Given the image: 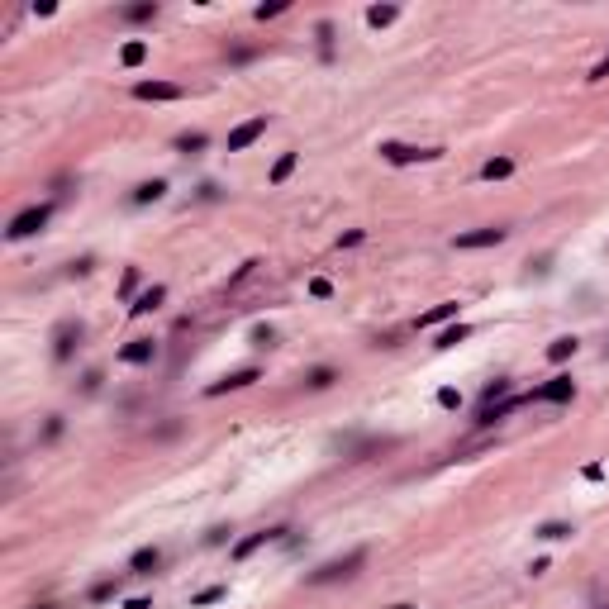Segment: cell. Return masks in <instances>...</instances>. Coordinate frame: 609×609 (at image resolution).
I'll list each match as a JSON object with an SVG mask.
<instances>
[{"mask_svg": "<svg viewBox=\"0 0 609 609\" xmlns=\"http://www.w3.org/2000/svg\"><path fill=\"white\" fill-rule=\"evenodd\" d=\"M158 561H162L158 547H138L133 561H128V571H133V576H153V571H158Z\"/></svg>", "mask_w": 609, "mask_h": 609, "instance_id": "12", "label": "cell"}, {"mask_svg": "<svg viewBox=\"0 0 609 609\" xmlns=\"http://www.w3.org/2000/svg\"><path fill=\"white\" fill-rule=\"evenodd\" d=\"M43 609H57V605H43Z\"/></svg>", "mask_w": 609, "mask_h": 609, "instance_id": "38", "label": "cell"}, {"mask_svg": "<svg viewBox=\"0 0 609 609\" xmlns=\"http://www.w3.org/2000/svg\"><path fill=\"white\" fill-rule=\"evenodd\" d=\"M438 405H443V410H457V405H462V395H457L452 385H443V390H438Z\"/></svg>", "mask_w": 609, "mask_h": 609, "instance_id": "30", "label": "cell"}, {"mask_svg": "<svg viewBox=\"0 0 609 609\" xmlns=\"http://www.w3.org/2000/svg\"><path fill=\"white\" fill-rule=\"evenodd\" d=\"M605 77H609V53L600 57V62H595V72H591V81H605Z\"/></svg>", "mask_w": 609, "mask_h": 609, "instance_id": "34", "label": "cell"}, {"mask_svg": "<svg viewBox=\"0 0 609 609\" xmlns=\"http://www.w3.org/2000/svg\"><path fill=\"white\" fill-rule=\"evenodd\" d=\"M304 385H309V390H329V385H334V367H314L304 376Z\"/></svg>", "mask_w": 609, "mask_h": 609, "instance_id": "23", "label": "cell"}, {"mask_svg": "<svg viewBox=\"0 0 609 609\" xmlns=\"http://www.w3.org/2000/svg\"><path fill=\"white\" fill-rule=\"evenodd\" d=\"M133 96H138V100H181L186 91H181L177 81H138V86H133Z\"/></svg>", "mask_w": 609, "mask_h": 609, "instance_id": "8", "label": "cell"}, {"mask_svg": "<svg viewBox=\"0 0 609 609\" xmlns=\"http://www.w3.org/2000/svg\"><path fill=\"white\" fill-rule=\"evenodd\" d=\"M395 609H415V605H395Z\"/></svg>", "mask_w": 609, "mask_h": 609, "instance_id": "37", "label": "cell"}, {"mask_svg": "<svg viewBox=\"0 0 609 609\" xmlns=\"http://www.w3.org/2000/svg\"><path fill=\"white\" fill-rule=\"evenodd\" d=\"M505 395H510V381H490V385L481 390V410H490V405L505 400Z\"/></svg>", "mask_w": 609, "mask_h": 609, "instance_id": "24", "label": "cell"}, {"mask_svg": "<svg viewBox=\"0 0 609 609\" xmlns=\"http://www.w3.org/2000/svg\"><path fill=\"white\" fill-rule=\"evenodd\" d=\"M362 561H367V547H353V552H348V557H334V561H324L319 571H309V586H324V581H343V576H353L357 566H362Z\"/></svg>", "mask_w": 609, "mask_h": 609, "instance_id": "1", "label": "cell"}, {"mask_svg": "<svg viewBox=\"0 0 609 609\" xmlns=\"http://www.w3.org/2000/svg\"><path fill=\"white\" fill-rule=\"evenodd\" d=\"M457 314V300H443V304H433L429 314H419V329H433V324H443Z\"/></svg>", "mask_w": 609, "mask_h": 609, "instance_id": "15", "label": "cell"}, {"mask_svg": "<svg viewBox=\"0 0 609 609\" xmlns=\"http://www.w3.org/2000/svg\"><path fill=\"white\" fill-rule=\"evenodd\" d=\"M319 43H324V57L334 53V24H319Z\"/></svg>", "mask_w": 609, "mask_h": 609, "instance_id": "31", "label": "cell"}, {"mask_svg": "<svg viewBox=\"0 0 609 609\" xmlns=\"http://www.w3.org/2000/svg\"><path fill=\"white\" fill-rule=\"evenodd\" d=\"M110 595H114V581H100L96 591H91V600H110Z\"/></svg>", "mask_w": 609, "mask_h": 609, "instance_id": "33", "label": "cell"}, {"mask_svg": "<svg viewBox=\"0 0 609 609\" xmlns=\"http://www.w3.org/2000/svg\"><path fill=\"white\" fill-rule=\"evenodd\" d=\"M276 538H286V529H262V533H248V538H243L238 547H234V561H248L257 552V547L262 543H276Z\"/></svg>", "mask_w": 609, "mask_h": 609, "instance_id": "10", "label": "cell"}, {"mask_svg": "<svg viewBox=\"0 0 609 609\" xmlns=\"http://www.w3.org/2000/svg\"><path fill=\"white\" fill-rule=\"evenodd\" d=\"M510 172H514V158H490V162L481 167V177H485V181H505Z\"/></svg>", "mask_w": 609, "mask_h": 609, "instance_id": "17", "label": "cell"}, {"mask_svg": "<svg viewBox=\"0 0 609 609\" xmlns=\"http://www.w3.org/2000/svg\"><path fill=\"white\" fill-rule=\"evenodd\" d=\"M395 15H400L395 5H371V10H367V24H371V29H385V24H395Z\"/></svg>", "mask_w": 609, "mask_h": 609, "instance_id": "18", "label": "cell"}, {"mask_svg": "<svg viewBox=\"0 0 609 609\" xmlns=\"http://www.w3.org/2000/svg\"><path fill=\"white\" fill-rule=\"evenodd\" d=\"M576 338H552V348H547V357H552V362H566V357H576Z\"/></svg>", "mask_w": 609, "mask_h": 609, "instance_id": "22", "label": "cell"}, {"mask_svg": "<svg viewBox=\"0 0 609 609\" xmlns=\"http://www.w3.org/2000/svg\"><path fill=\"white\" fill-rule=\"evenodd\" d=\"M77 343H81V324L77 319H62V324H57V334H53V357L67 362V357L77 353Z\"/></svg>", "mask_w": 609, "mask_h": 609, "instance_id": "6", "label": "cell"}, {"mask_svg": "<svg viewBox=\"0 0 609 609\" xmlns=\"http://www.w3.org/2000/svg\"><path fill=\"white\" fill-rule=\"evenodd\" d=\"M177 148H181V153H200V148H205V133H181Z\"/></svg>", "mask_w": 609, "mask_h": 609, "instance_id": "27", "label": "cell"}, {"mask_svg": "<svg viewBox=\"0 0 609 609\" xmlns=\"http://www.w3.org/2000/svg\"><path fill=\"white\" fill-rule=\"evenodd\" d=\"M381 158L405 167V162H438L443 158V148H410V143H381Z\"/></svg>", "mask_w": 609, "mask_h": 609, "instance_id": "4", "label": "cell"}, {"mask_svg": "<svg viewBox=\"0 0 609 609\" xmlns=\"http://www.w3.org/2000/svg\"><path fill=\"white\" fill-rule=\"evenodd\" d=\"M162 195H167V181H143L133 191V205H148V200H162Z\"/></svg>", "mask_w": 609, "mask_h": 609, "instance_id": "20", "label": "cell"}, {"mask_svg": "<svg viewBox=\"0 0 609 609\" xmlns=\"http://www.w3.org/2000/svg\"><path fill=\"white\" fill-rule=\"evenodd\" d=\"M309 295H314V300H329V295H334V286H329L324 276H314V281H309Z\"/></svg>", "mask_w": 609, "mask_h": 609, "instance_id": "29", "label": "cell"}, {"mask_svg": "<svg viewBox=\"0 0 609 609\" xmlns=\"http://www.w3.org/2000/svg\"><path fill=\"white\" fill-rule=\"evenodd\" d=\"M253 343H257V348H272V343H276V329L257 324V329H253Z\"/></svg>", "mask_w": 609, "mask_h": 609, "instance_id": "28", "label": "cell"}, {"mask_svg": "<svg viewBox=\"0 0 609 609\" xmlns=\"http://www.w3.org/2000/svg\"><path fill=\"white\" fill-rule=\"evenodd\" d=\"M133 290H138V272L128 267V272H124V286H119V295H133Z\"/></svg>", "mask_w": 609, "mask_h": 609, "instance_id": "32", "label": "cell"}, {"mask_svg": "<svg viewBox=\"0 0 609 609\" xmlns=\"http://www.w3.org/2000/svg\"><path fill=\"white\" fill-rule=\"evenodd\" d=\"M295 162H300V153H281V158H276V167H272V186H286V177L295 172Z\"/></svg>", "mask_w": 609, "mask_h": 609, "instance_id": "16", "label": "cell"}, {"mask_svg": "<svg viewBox=\"0 0 609 609\" xmlns=\"http://www.w3.org/2000/svg\"><path fill=\"white\" fill-rule=\"evenodd\" d=\"M495 243H505V229H471V234H457L452 248L471 253V248H495Z\"/></svg>", "mask_w": 609, "mask_h": 609, "instance_id": "7", "label": "cell"}, {"mask_svg": "<svg viewBox=\"0 0 609 609\" xmlns=\"http://www.w3.org/2000/svg\"><path fill=\"white\" fill-rule=\"evenodd\" d=\"M48 219H53V209H48V205H29V209H19L15 219H10V229H5V238H10V243L33 238V234L48 224Z\"/></svg>", "mask_w": 609, "mask_h": 609, "instance_id": "2", "label": "cell"}, {"mask_svg": "<svg viewBox=\"0 0 609 609\" xmlns=\"http://www.w3.org/2000/svg\"><path fill=\"white\" fill-rule=\"evenodd\" d=\"M57 433H62V415H53V419H48V429H43V438H57Z\"/></svg>", "mask_w": 609, "mask_h": 609, "instance_id": "35", "label": "cell"}, {"mask_svg": "<svg viewBox=\"0 0 609 609\" xmlns=\"http://www.w3.org/2000/svg\"><path fill=\"white\" fill-rule=\"evenodd\" d=\"M162 300H167V290H162V286H148L143 295H138V300L128 304V309H133V314H153V309H158Z\"/></svg>", "mask_w": 609, "mask_h": 609, "instance_id": "14", "label": "cell"}, {"mask_svg": "<svg viewBox=\"0 0 609 609\" xmlns=\"http://www.w3.org/2000/svg\"><path fill=\"white\" fill-rule=\"evenodd\" d=\"M257 381V367H243V371H229V376H219V381L209 385L205 395H224V390H243V385Z\"/></svg>", "mask_w": 609, "mask_h": 609, "instance_id": "11", "label": "cell"}, {"mask_svg": "<svg viewBox=\"0 0 609 609\" xmlns=\"http://www.w3.org/2000/svg\"><path fill=\"white\" fill-rule=\"evenodd\" d=\"M158 15V5H153V0H143V5H128L124 10V19H153Z\"/></svg>", "mask_w": 609, "mask_h": 609, "instance_id": "26", "label": "cell"}, {"mask_svg": "<svg viewBox=\"0 0 609 609\" xmlns=\"http://www.w3.org/2000/svg\"><path fill=\"white\" fill-rule=\"evenodd\" d=\"M262 133H267V114H257V119H243V124L229 133V153H243V148H253Z\"/></svg>", "mask_w": 609, "mask_h": 609, "instance_id": "5", "label": "cell"}, {"mask_svg": "<svg viewBox=\"0 0 609 609\" xmlns=\"http://www.w3.org/2000/svg\"><path fill=\"white\" fill-rule=\"evenodd\" d=\"M143 57H148V43H143V38H133V43H124V48H119V62H124V67H138Z\"/></svg>", "mask_w": 609, "mask_h": 609, "instance_id": "21", "label": "cell"}, {"mask_svg": "<svg viewBox=\"0 0 609 609\" xmlns=\"http://www.w3.org/2000/svg\"><path fill=\"white\" fill-rule=\"evenodd\" d=\"M214 600H224V586H205V591L195 595L191 605H195V609H205V605H214Z\"/></svg>", "mask_w": 609, "mask_h": 609, "instance_id": "25", "label": "cell"}, {"mask_svg": "<svg viewBox=\"0 0 609 609\" xmlns=\"http://www.w3.org/2000/svg\"><path fill=\"white\" fill-rule=\"evenodd\" d=\"M571 524H561V519H547V524H538V529H533V538H543V543H557V538H571Z\"/></svg>", "mask_w": 609, "mask_h": 609, "instance_id": "13", "label": "cell"}, {"mask_svg": "<svg viewBox=\"0 0 609 609\" xmlns=\"http://www.w3.org/2000/svg\"><path fill=\"white\" fill-rule=\"evenodd\" d=\"M462 338H471V324H452V329H443V334H438V343H433V348H457Z\"/></svg>", "mask_w": 609, "mask_h": 609, "instance_id": "19", "label": "cell"}, {"mask_svg": "<svg viewBox=\"0 0 609 609\" xmlns=\"http://www.w3.org/2000/svg\"><path fill=\"white\" fill-rule=\"evenodd\" d=\"M576 395V381L571 376H552V381H543V385H533L529 395H524V405H533V400H547V405H561V400H571Z\"/></svg>", "mask_w": 609, "mask_h": 609, "instance_id": "3", "label": "cell"}, {"mask_svg": "<svg viewBox=\"0 0 609 609\" xmlns=\"http://www.w3.org/2000/svg\"><path fill=\"white\" fill-rule=\"evenodd\" d=\"M153 357H158V343H153V338H133L128 348H119V362H128V367H143Z\"/></svg>", "mask_w": 609, "mask_h": 609, "instance_id": "9", "label": "cell"}, {"mask_svg": "<svg viewBox=\"0 0 609 609\" xmlns=\"http://www.w3.org/2000/svg\"><path fill=\"white\" fill-rule=\"evenodd\" d=\"M124 609H153V600H143V595H133V600H128Z\"/></svg>", "mask_w": 609, "mask_h": 609, "instance_id": "36", "label": "cell"}]
</instances>
